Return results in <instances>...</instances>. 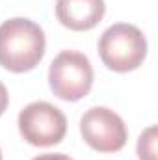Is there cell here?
<instances>
[{
	"mask_svg": "<svg viewBox=\"0 0 158 160\" xmlns=\"http://www.w3.org/2000/svg\"><path fill=\"white\" fill-rule=\"evenodd\" d=\"M45 32L37 22L22 17L0 24V65L11 73L32 71L45 56Z\"/></svg>",
	"mask_w": 158,
	"mask_h": 160,
	"instance_id": "obj_1",
	"label": "cell"
},
{
	"mask_svg": "<svg viewBox=\"0 0 158 160\" xmlns=\"http://www.w3.org/2000/svg\"><path fill=\"white\" fill-rule=\"evenodd\" d=\"M17 125L22 140L34 147L58 145L67 134L65 114L47 101H36L24 106L19 114Z\"/></svg>",
	"mask_w": 158,
	"mask_h": 160,
	"instance_id": "obj_4",
	"label": "cell"
},
{
	"mask_svg": "<svg viewBox=\"0 0 158 160\" xmlns=\"http://www.w3.org/2000/svg\"><path fill=\"white\" fill-rule=\"evenodd\" d=\"M7 102H9V95H7V88L0 82V116L6 112L7 108Z\"/></svg>",
	"mask_w": 158,
	"mask_h": 160,
	"instance_id": "obj_8",
	"label": "cell"
},
{
	"mask_svg": "<svg viewBox=\"0 0 158 160\" xmlns=\"http://www.w3.org/2000/svg\"><path fill=\"white\" fill-rule=\"evenodd\" d=\"M48 86L62 101L75 102L84 99L93 88L89 58L78 50H62L48 67Z\"/></svg>",
	"mask_w": 158,
	"mask_h": 160,
	"instance_id": "obj_3",
	"label": "cell"
},
{
	"mask_svg": "<svg viewBox=\"0 0 158 160\" xmlns=\"http://www.w3.org/2000/svg\"><path fill=\"white\" fill-rule=\"evenodd\" d=\"M156 136L158 130L155 125L147 127L140 138H138V145H136V151H138V158L140 160H158L156 155Z\"/></svg>",
	"mask_w": 158,
	"mask_h": 160,
	"instance_id": "obj_7",
	"label": "cell"
},
{
	"mask_svg": "<svg viewBox=\"0 0 158 160\" xmlns=\"http://www.w3.org/2000/svg\"><path fill=\"white\" fill-rule=\"evenodd\" d=\"M80 134L97 153H117L128 140V130L121 116L106 106L89 108L80 118Z\"/></svg>",
	"mask_w": 158,
	"mask_h": 160,
	"instance_id": "obj_5",
	"label": "cell"
},
{
	"mask_svg": "<svg viewBox=\"0 0 158 160\" xmlns=\"http://www.w3.org/2000/svg\"><path fill=\"white\" fill-rule=\"evenodd\" d=\"M104 0H56V17L73 32L95 28L104 17Z\"/></svg>",
	"mask_w": 158,
	"mask_h": 160,
	"instance_id": "obj_6",
	"label": "cell"
},
{
	"mask_svg": "<svg viewBox=\"0 0 158 160\" xmlns=\"http://www.w3.org/2000/svg\"><path fill=\"white\" fill-rule=\"evenodd\" d=\"M99 56L110 71H134L147 58V39L143 32L134 24H112L102 32L99 39Z\"/></svg>",
	"mask_w": 158,
	"mask_h": 160,
	"instance_id": "obj_2",
	"label": "cell"
},
{
	"mask_svg": "<svg viewBox=\"0 0 158 160\" xmlns=\"http://www.w3.org/2000/svg\"><path fill=\"white\" fill-rule=\"evenodd\" d=\"M0 160H2V151H0Z\"/></svg>",
	"mask_w": 158,
	"mask_h": 160,
	"instance_id": "obj_10",
	"label": "cell"
},
{
	"mask_svg": "<svg viewBox=\"0 0 158 160\" xmlns=\"http://www.w3.org/2000/svg\"><path fill=\"white\" fill-rule=\"evenodd\" d=\"M32 160H73V158L63 155V153H47V155H39V157H36Z\"/></svg>",
	"mask_w": 158,
	"mask_h": 160,
	"instance_id": "obj_9",
	"label": "cell"
}]
</instances>
